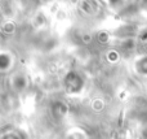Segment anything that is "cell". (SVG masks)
<instances>
[{
    "mask_svg": "<svg viewBox=\"0 0 147 139\" xmlns=\"http://www.w3.org/2000/svg\"><path fill=\"white\" fill-rule=\"evenodd\" d=\"M1 139H21L16 133H7Z\"/></svg>",
    "mask_w": 147,
    "mask_h": 139,
    "instance_id": "277c9868",
    "label": "cell"
},
{
    "mask_svg": "<svg viewBox=\"0 0 147 139\" xmlns=\"http://www.w3.org/2000/svg\"><path fill=\"white\" fill-rule=\"evenodd\" d=\"M10 86H12V88L14 91H23L26 88V86H27V79H26V75L23 74H16L12 77V79H10Z\"/></svg>",
    "mask_w": 147,
    "mask_h": 139,
    "instance_id": "7a4b0ae2",
    "label": "cell"
},
{
    "mask_svg": "<svg viewBox=\"0 0 147 139\" xmlns=\"http://www.w3.org/2000/svg\"><path fill=\"white\" fill-rule=\"evenodd\" d=\"M0 29H1V33L5 35H13L16 31V25L12 21H5L4 23H1Z\"/></svg>",
    "mask_w": 147,
    "mask_h": 139,
    "instance_id": "3957f363",
    "label": "cell"
},
{
    "mask_svg": "<svg viewBox=\"0 0 147 139\" xmlns=\"http://www.w3.org/2000/svg\"><path fill=\"white\" fill-rule=\"evenodd\" d=\"M13 62H14V60H13L12 53L7 51L0 52V73L5 74L7 72H9L13 66Z\"/></svg>",
    "mask_w": 147,
    "mask_h": 139,
    "instance_id": "6da1fadb",
    "label": "cell"
},
{
    "mask_svg": "<svg viewBox=\"0 0 147 139\" xmlns=\"http://www.w3.org/2000/svg\"><path fill=\"white\" fill-rule=\"evenodd\" d=\"M3 77H4V74H3V73H0V85H1V82H3Z\"/></svg>",
    "mask_w": 147,
    "mask_h": 139,
    "instance_id": "5b68a950",
    "label": "cell"
}]
</instances>
